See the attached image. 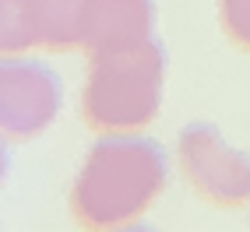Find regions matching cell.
<instances>
[{
    "mask_svg": "<svg viewBox=\"0 0 250 232\" xmlns=\"http://www.w3.org/2000/svg\"><path fill=\"white\" fill-rule=\"evenodd\" d=\"M169 183V155L155 137L99 134L71 183V218L85 229L141 222Z\"/></svg>",
    "mask_w": 250,
    "mask_h": 232,
    "instance_id": "obj_1",
    "label": "cell"
},
{
    "mask_svg": "<svg viewBox=\"0 0 250 232\" xmlns=\"http://www.w3.org/2000/svg\"><path fill=\"white\" fill-rule=\"evenodd\" d=\"M169 53L159 36L88 57L81 116L95 134H134L159 116Z\"/></svg>",
    "mask_w": 250,
    "mask_h": 232,
    "instance_id": "obj_2",
    "label": "cell"
},
{
    "mask_svg": "<svg viewBox=\"0 0 250 232\" xmlns=\"http://www.w3.org/2000/svg\"><path fill=\"white\" fill-rule=\"evenodd\" d=\"M176 162L187 187L211 208L236 211L250 201V155L215 123H187L176 134Z\"/></svg>",
    "mask_w": 250,
    "mask_h": 232,
    "instance_id": "obj_3",
    "label": "cell"
},
{
    "mask_svg": "<svg viewBox=\"0 0 250 232\" xmlns=\"http://www.w3.org/2000/svg\"><path fill=\"white\" fill-rule=\"evenodd\" d=\"M63 81L28 53H0V137L32 141L57 123Z\"/></svg>",
    "mask_w": 250,
    "mask_h": 232,
    "instance_id": "obj_4",
    "label": "cell"
},
{
    "mask_svg": "<svg viewBox=\"0 0 250 232\" xmlns=\"http://www.w3.org/2000/svg\"><path fill=\"white\" fill-rule=\"evenodd\" d=\"M81 0H0V53L78 49Z\"/></svg>",
    "mask_w": 250,
    "mask_h": 232,
    "instance_id": "obj_5",
    "label": "cell"
},
{
    "mask_svg": "<svg viewBox=\"0 0 250 232\" xmlns=\"http://www.w3.org/2000/svg\"><path fill=\"white\" fill-rule=\"evenodd\" d=\"M159 28L155 0H81L78 49L85 57L152 39Z\"/></svg>",
    "mask_w": 250,
    "mask_h": 232,
    "instance_id": "obj_6",
    "label": "cell"
},
{
    "mask_svg": "<svg viewBox=\"0 0 250 232\" xmlns=\"http://www.w3.org/2000/svg\"><path fill=\"white\" fill-rule=\"evenodd\" d=\"M219 21L226 36L250 53V0H219Z\"/></svg>",
    "mask_w": 250,
    "mask_h": 232,
    "instance_id": "obj_7",
    "label": "cell"
},
{
    "mask_svg": "<svg viewBox=\"0 0 250 232\" xmlns=\"http://www.w3.org/2000/svg\"><path fill=\"white\" fill-rule=\"evenodd\" d=\"M7 173H11V152H7V137H0V187L7 183Z\"/></svg>",
    "mask_w": 250,
    "mask_h": 232,
    "instance_id": "obj_8",
    "label": "cell"
}]
</instances>
